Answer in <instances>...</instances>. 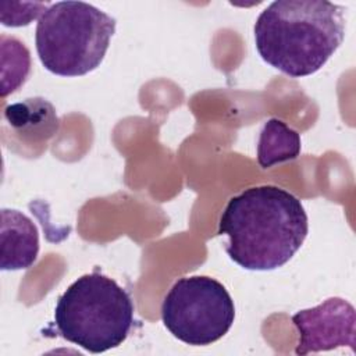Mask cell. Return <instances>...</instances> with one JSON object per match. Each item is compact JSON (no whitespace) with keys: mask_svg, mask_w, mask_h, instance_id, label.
I'll list each match as a JSON object with an SVG mask.
<instances>
[{"mask_svg":"<svg viewBox=\"0 0 356 356\" xmlns=\"http://www.w3.org/2000/svg\"><path fill=\"white\" fill-rule=\"evenodd\" d=\"M309 231L302 202L274 186H252L231 197L220 217L218 235L228 238L225 252L246 270L282 267L300 249Z\"/></svg>","mask_w":356,"mask_h":356,"instance_id":"1","label":"cell"},{"mask_svg":"<svg viewBox=\"0 0 356 356\" xmlns=\"http://www.w3.org/2000/svg\"><path fill=\"white\" fill-rule=\"evenodd\" d=\"M345 11L324 0L273 1L256 19V50L267 64L292 78L312 75L341 46Z\"/></svg>","mask_w":356,"mask_h":356,"instance_id":"2","label":"cell"},{"mask_svg":"<svg viewBox=\"0 0 356 356\" xmlns=\"http://www.w3.org/2000/svg\"><path fill=\"white\" fill-rule=\"evenodd\" d=\"M58 334L90 353L120 346L134 325L129 293L107 275L93 271L75 280L54 309Z\"/></svg>","mask_w":356,"mask_h":356,"instance_id":"3","label":"cell"},{"mask_svg":"<svg viewBox=\"0 0 356 356\" xmlns=\"http://www.w3.org/2000/svg\"><path fill=\"white\" fill-rule=\"evenodd\" d=\"M115 32V19L83 1H57L39 17L35 44L40 63L60 76L96 70Z\"/></svg>","mask_w":356,"mask_h":356,"instance_id":"4","label":"cell"},{"mask_svg":"<svg viewBox=\"0 0 356 356\" xmlns=\"http://www.w3.org/2000/svg\"><path fill=\"white\" fill-rule=\"evenodd\" d=\"M235 306L225 286L207 275L175 281L161 303L164 327L179 341L206 346L222 338L234 324Z\"/></svg>","mask_w":356,"mask_h":356,"instance_id":"5","label":"cell"},{"mask_svg":"<svg viewBox=\"0 0 356 356\" xmlns=\"http://www.w3.org/2000/svg\"><path fill=\"white\" fill-rule=\"evenodd\" d=\"M299 331L296 355L350 346L355 350V307L342 298H330L292 316Z\"/></svg>","mask_w":356,"mask_h":356,"instance_id":"6","label":"cell"},{"mask_svg":"<svg viewBox=\"0 0 356 356\" xmlns=\"http://www.w3.org/2000/svg\"><path fill=\"white\" fill-rule=\"evenodd\" d=\"M0 267L1 270L29 268L38 259L39 232L33 221L14 209H1Z\"/></svg>","mask_w":356,"mask_h":356,"instance_id":"7","label":"cell"},{"mask_svg":"<svg viewBox=\"0 0 356 356\" xmlns=\"http://www.w3.org/2000/svg\"><path fill=\"white\" fill-rule=\"evenodd\" d=\"M4 118L18 136L33 143L51 138L58 129L56 110L43 97H29L7 106Z\"/></svg>","mask_w":356,"mask_h":356,"instance_id":"8","label":"cell"},{"mask_svg":"<svg viewBox=\"0 0 356 356\" xmlns=\"http://www.w3.org/2000/svg\"><path fill=\"white\" fill-rule=\"evenodd\" d=\"M300 135L286 122L270 118L260 131L257 163L263 168L293 160L300 153Z\"/></svg>","mask_w":356,"mask_h":356,"instance_id":"9","label":"cell"},{"mask_svg":"<svg viewBox=\"0 0 356 356\" xmlns=\"http://www.w3.org/2000/svg\"><path fill=\"white\" fill-rule=\"evenodd\" d=\"M31 71L29 50L15 38L1 36V96L17 90Z\"/></svg>","mask_w":356,"mask_h":356,"instance_id":"10","label":"cell"}]
</instances>
